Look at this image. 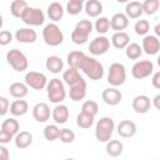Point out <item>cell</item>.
<instances>
[{
    "instance_id": "6da1fadb",
    "label": "cell",
    "mask_w": 160,
    "mask_h": 160,
    "mask_svg": "<svg viewBox=\"0 0 160 160\" xmlns=\"http://www.w3.org/2000/svg\"><path fill=\"white\" fill-rule=\"evenodd\" d=\"M79 70H81L90 80H100L105 72L102 64L98 61L95 58L88 55H85L84 60L81 61Z\"/></svg>"
},
{
    "instance_id": "7a4b0ae2",
    "label": "cell",
    "mask_w": 160,
    "mask_h": 160,
    "mask_svg": "<svg viewBox=\"0 0 160 160\" xmlns=\"http://www.w3.org/2000/svg\"><path fill=\"white\" fill-rule=\"evenodd\" d=\"M115 130L114 119L110 116H102L95 125V138L100 142H106L110 140L112 132Z\"/></svg>"
},
{
    "instance_id": "3957f363",
    "label": "cell",
    "mask_w": 160,
    "mask_h": 160,
    "mask_svg": "<svg viewBox=\"0 0 160 160\" xmlns=\"http://www.w3.org/2000/svg\"><path fill=\"white\" fill-rule=\"evenodd\" d=\"M42 39L44 42L49 46H59L64 41V34L58 24L50 22L45 25L42 30Z\"/></svg>"
},
{
    "instance_id": "277c9868",
    "label": "cell",
    "mask_w": 160,
    "mask_h": 160,
    "mask_svg": "<svg viewBox=\"0 0 160 160\" xmlns=\"http://www.w3.org/2000/svg\"><path fill=\"white\" fill-rule=\"evenodd\" d=\"M46 91H48V98L49 100L52 102V104H60L65 100L66 98V90H65V85L64 82L55 78V79H51L49 82H48V86H46Z\"/></svg>"
},
{
    "instance_id": "5b68a950",
    "label": "cell",
    "mask_w": 160,
    "mask_h": 160,
    "mask_svg": "<svg viewBox=\"0 0 160 160\" xmlns=\"http://www.w3.org/2000/svg\"><path fill=\"white\" fill-rule=\"evenodd\" d=\"M6 60H8V64L15 71H19V72L25 71L29 66V61H28L26 55L22 51H20L19 49H12V50L8 51Z\"/></svg>"
},
{
    "instance_id": "8992f818",
    "label": "cell",
    "mask_w": 160,
    "mask_h": 160,
    "mask_svg": "<svg viewBox=\"0 0 160 160\" xmlns=\"http://www.w3.org/2000/svg\"><path fill=\"white\" fill-rule=\"evenodd\" d=\"M126 80V70L124 64L121 62H112L108 71V82L111 86H120Z\"/></svg>"
},
{
    "instance_id": "52a82bcc",
    "label": "cell",
    "mask_w": 160,
    "mask_h": 160,
    "mask_svg": "<svg viewBox=\"0 0 160 160\" xmlns=\"http://www.w3.org/2000/svg\"><path fill=\"white\" fill-rule=\"evenodd\" d=\"M21 20L26 25H30V26H40L45 21V14L39 8L28 6V9L24 11V14L21 16Z\"/></svg>"
},
{
    "instance_id": "ba28073f",
    "label": "cell",
    "mask_w": 160,
    "mask_h": 160,
    "mask_svg": "<svg viewBox=\"0 0 160 160\" xmlns=\"http://www.w3.org/2000/svg\"><path fill=\"white\" fill-rule=\"evenodd\" d=\"M24 80H25L26 85L34 90H42L44 88L48 86V78L44 72L29 71L25 74Z\"/></svg>"
},
{
    "instance_id": "9c48e42d",
    "label": "cell",
    "mask_w": 160,
    "mask_h": 160,
    "mask_svg": "<svg viewBox=\"0 0 160 160\" xmlns=\"http://www.w3.org/2000/svg\"><path fill=\"white\" fill-rule=\"evenodd\" d=\"M154 71V64L150 60H141L136 61L131 68V75L132 78L141 80L148 76H150Z\"/></svg>"
},
{
    "instance_id": "30bf717a",
    "label": "cell",
    "mask_w": 160,
    "mask_h": 160,
    "mask_svg": "<svg viewBox=\"0 0 160 160\" xmlns=\"http://www.w3.org/2000/svg\"><path fill=\"white\" fill-rule=\"evenodd\" d=\"M109 49H110V40L104 35H100V36H96L95 39H92L89 45V51L94 56L104 55L109 51Z\"/></svg>"
},
{
    "instance_id": "8fae6325",
    "label": "cell",
    "mask_w": 160,
    "mask_h": 160,
    "mask_svg": "<svg viewBox=\"0 0 160 160\" xmlns=\"http://www.w3.org/2000/svg\"><path fill=\"white\" fill-rule=\"evenodd\" d=\"M142 51L148 55H155L160 50V39L156 35H145L142 39Z\"/></svg>"
},
{
    "instance_id": "7c38bea8",
    "label": "cell",
    "mask_w": 160,
    "mask_h": 160,
    "mask_svg": "<svg viewBox=\"0 0 160 160\" xmlns=\"http://www.w3.org/2000/svg\"><path fill=\"white\" fill-rule=\"evenodd\" d=\"M69 96L72 101H80L84 100L86 96V81L84 80V78H81L78 82L72 84L69 86Z\"/></svg>"
},
{
    "instance_id": "4fadbf2b",
    "label": "cell",
    "mask_w": 160,
    "mask_h": 160,
    "mask_svg": "<svg viewBox=\"0 0 160 160\" xmlns=\"http://www.w3.org/2000/svg\"><path fill=\"white\" fill-rule=\"evenodd\" d=\"M151 100L148 95H144V94H140V95H136L134 99H132V110L138 114H146L149 110H150V106H151Z\"/></svg>"
},
{
    "instance_id": "5bb4252c",
    "label": "cell",
    "mask_w": 160,
    "mask_h": 160,
    "mask_svg": "<svg viewBox=\"0 0 160 160\" xmlns=\"http://www.w3.org/2000/svg\"><path fill=\"white\" fill-rule=\"evenodd\" d=\"M101 96H102L104 102L108 104V105H110V106H115V105L120 104V101H121V99H122L121 91L118 90L115 86L105 89V90L102 91Z\"/></svg>"
},
{
    "instance_id": "9a60e30c",
    "label": "cell",
    "mask_w": 160,
    "mask_h": 160,
    "mask_svg": "<svg viewBox=\"0 0 160 160\" xmlns=\"http://www.w3.org/2000/svg\"><path fill=\"white\" fill-rule=\"evenodd\" d=\"M15 39L22 44H34L38 39V34L31 28H21L16 30Z\"/></svg>"
},
{
    "instance_id": "2e32d148",
    "label": "cell",
    "mask_w": 160,
    "mask_h": 160,
    "mask_svg": "<svg viewBox=\"0 0 160 160\" xmlns=\"http://www.w3.org/2000/svg\"><path fill=\"white\" fill-rule=\"evenodd\" d=\"M70 112H69V108L64 104H56V106L52 109L51 111V118L52 120L59 125V124H65L69 120Z\"/></svg>"
},
{
    "instance_id": "e0dca14e",
    "label": "cell",
    "mask_w": 160,
    "mask_h": 160,
    "mask_svg": "<svg viewBox=\"0 0 160 160\" xmlns=\"http://www.w3.org/2000/svg\"><path fill=\"white\" fill-rule=\"evenodd\" d=\"M32 116L38 122H45L50 119V108L46 102H38L32 108Z\"/></svg>"
},
{
    "instance_id": "ac0fdd59",
    "label": "cell",
    "mask_w": 160,
    "mask_h": 160,
    "mask_svg": "<svg viewBox=\"0 0 160 160\" xmlns=\"http://www.w3.org/2000/svg\"><path fill=\"white\" fill-rule=\"evenodd\" d=\"M116 131L118 134L121 136V138H132L135 134H136V125L134 121L131 120H121L119 124H118V128H116Z\"/></svg>"
},
{
    "instance_id": "d6986e66",
    "label": "cell",
    "mask_w": 160,
    "mask_h": 160,
    "mask_svg": "<svg viewBox=\"0 0 160 160\" xmlns=\"http://www.w3.org/2000/svg\"><path fill=\"white\" fill-rule=\"evenodd\" d=\"M129 26V18L124 12H116L110 19V28L114 31H124Z\"/></svg>"
},
{
    "instance_id": "ffe728a7",
    "label": "cell",
    "mask_w": 160,
    "mask_h": 160,
    "mask_svg": "<svg viewBox=\"0 0 160 160\" xmlns=\"http://www.w3.org/2000/svg\"><path fill=\"white\" fill-rule=\"evenodd\" d=\"M111 44L115 49H125L130 44V35L125 31H115L111 36Z\"/></svg>"
},
{
    "instance_id": "44dd1931",
    "label": "cell",
    "mask_w": 160,
    "mask_h": 160,
    "mask_svg": "<svg viewBox=\"0 0 160 160\" xmlns=\"http://www.w3.org/2000/svg\"><path fill=\"white\" fill-rule=\"evenodd\" d=\"M102 4L100 0H86L84 4V10L90 18H99L102 12Z\"/></svg>"
},
{
    "instance_id": "7402d4cb",
    "label": "cell",
    "mask_w": 160,
    "mask_h": 160,
    "mask_svg": "<svg viewBox=\"0 0 160 160\" xmlns=\"http://www.w3.org/2000/svg\"><path fill=\"white\" fill-rule=\"evenodd\" d=\"M14 144L20 150L29 148L32 144V134L30 131H19L14 138Z\"/></svg>"
},
{
    "instance_id": "603a6c76",
    "label": "cell",
    "mask_w": 160,
    "mask_h": 160,
    "mask_svg": "<svg viewBox=\"0 0 160 160\" xmlns=\"http://www.w3.org/2000/svg\"><path fill=\"white\" fill-rule=\"evenodd\" d=\"M125 14L129 19H139L144 14L142 4L139 1H129L125 6Z\"/></svg>"
},
{
    "instance_id": "cb8c5ba5",
    "label": "cell",
    "mask_w": 160,
    "mask_h": 160,
    "mask_svg": "<svg viewBox=\"0 0 160 160\" xmlns=\"http://www.w3.org/2000/svg\"><path fill=\"white\" fill-rule=\"evenodd\" d=\"M9 92L12 98L15 99H22L28 95L29 92V86L26 85V82H20V81H16V82H12L9 88Z\"/></svg>"
},
{
    "instance_id": "d4e9b609",
    "label": "cell",
    "mask_w": 160,
    "mask_h": 160,
    "mask_svg": "<svg viewBox=\"0 0 160 160\" xmlns=\"http://www.w3.org/2000/svg\"><path fill=\"white\" fill-rule=\"evenodd\" d=\"M64 12H65V10H64L62 5L60 2H58V1H54L48 6V16L54 22L60 21L62 19V16H64Z\"/></svg>"
},
{
    "instance_id": "484cf974",
    "label": "cell",
    "mask_w": 160,
    "mask_h": 160,
    "mask_svg": "<svg viewBox=\"0 0 160 160\" xmlns=\"http://www.w3.org/2000/svg\"><path fill=\"white\" fill-rule=\"evenodd\" d=\"M46 69L52 74H59L64 69V61L58 55H50L45 61Z\"/></svg>"
},
{
    "instance_id": "4316f807",
    "label": "cell",
    "mask_w": 160,
    "mask_h": 160,
    "mask_svg": "<svg viewBox=\"0 0 160 160\" xmlns=\"http://www.w3.org/2000/svg\"><path fill=\"white\" fill-rule=\"evenodd\" d=\"M28 110H29V104L26 100L18 99L10 104V112L14 116H22L28 112Z\"/></svg>"
},
{
    "instance_id": "83f0119b",
    "label": "cell",
    "mask_w": 160,
    "mask_h": 160,
    "mask_svg": "<svg viewBox=\"0 0 160 160\" xmlns=\"http://www.w3.org/2000/svg\"><path fill=\"white\" fill-rule=\"evenodd\" d=\"M105 150H106V154L109 156L116 158V156H120L122 154L124 145L120 140H109V141H106Z\"/></svg>"
},
{
    "instance_id": "f1b7e54d",
    "label": "cell",
    "mask_w": 160,
    "mask_h": 160,
    "mask_svg": "<svg viewBox=\"0 0 160 160\" xmlns=\"http://www.w3.org/2000/svg\"><path fill=\"white\" fill-rule=\"evenodd\" d=\"M81 78H82V76L80 75L79 69H76V68H71V66H69V69L65 70L64 74H62V80H64V82H65L68 86H70V85L78 82Z\"/></svg>"
},
{
    "instance_id": "f546056e",
    "label": "cell",
    "mask_w": 160,
    "mask_h": 160,
    "mask_svg": "<svg viewBox=\"0 0 160 160\" xmlns=\"http://www.w3.org/2000/svg\"><path fill=\"white\" fill-rule=\"evenodd\" d=\"M19 129H20V124L15 118H8L1 122V130L9 132L14 138L19 132Z\"/></svg>"
},
{
    "instance_id": "4dcf8cb0",
    "label": "cell",
    "mask_w": 160,
    "mask_h": 160,
    "mask_svg": "<svg viewBox=\"0 0 160 160\" xmlns=\"http://www.w3.org/2000/svg\"><path fill=\"white\" fill-rule=\"evenodd\" d=\"M94 119H95L94 115L80 111L76 116V125L81 129H90L94 125Z\"/></svg>"
},
{
    "instance_id": "1f68e13d",
    "label": "cell",
    "mask_w": 160,
    "mask_h": 160,
    "mask_svg": "<svg viewBox=\"0 0 160 160\" xmlns=\"http://www.w3.org/2000/svg\"><path fill=\"white\" fill-rule=\"evenodd\" d=\"M28 2L25 0H14L11 4H10V12L14 18H18V19H21L24 11L28 9Z\"/></svg>"
},
{
    "instance_id": "d6a6232c",
    "label": "cell",
    "mask_w": 160,
    "mask_h": 160,
    "mask_svg": "<svg viewBox=\"0 0 160 160\" xmlns=\"http://www.w3.org/2000/svg\"><path fill=\"white\" fill-rule=\"evenodd\" d=\"M84 58H85V54H84L82 51H80V50L70 51V52L68 54V64H69V66H71V68L79 69L81 61L84 60Z\"/></svg>"
},
{
    "instance_id": "836d02e7",
    "label": "cell",
    "mask_w": 160,
    "mask_h": 160,
    "mask_svg": "<svg viewBox=\"0 0 160 160\" xmlns=\"http://www.w3.org/2000/svg\"><path fill=\"white\" fill-rule=\"evenodd\" d=\"M60 128L58 126V124H50V125H46L45 129H44V138L48 140V141H55L56 139H59L60 136Z\"/></svg>"
},
{
    "instance_id": "e575fe53",
    "label": "cell",
    "mask_w": 160,
    "mask_h": 160,
    "mask_svg": "<svg viewBox=\"0 0 160 160\" xmlns=\"http://www.w3.org/2000/svg\"><path fill=\"white\" fill-rule=\"evenodd\" d=\"M142 54V48L136 42H130L125 48V55L130 60H138Z\"/></svg>"
},
{
    "instance_id": "d590c367",
    "label": "cell",
    "mask_w": 160,
    "mask_h": 160,
    "mask_svg": "<svg viewBox=\"0 0 160 160\" xmlns=\"http://www.w3.org/2000/svg\"><path fill=\"white\" fill-rule=\"evenodd\" d=\"M95 30L100 34V35H104L106 34L111 28H110V20L106 18V16H99L98 20L95 21V25H94Z\"/></svg>"
},
{
    "instance_id": "8d00e7d4",
    "label": "cell",
    "mask_w": 160,
    "mask_h": 160,
    "mask_svg": "<svg viewBox=\"0 0 160 160\" xmlns=\"http://www.w3.org/2000/svg\"><path fill=\"white\" fill-rule=\"evenodd\" d=\"M144 12L148 15H154L160 9V0H144L142 2Z\"/></svg>"
},
{
    "instance_id": "74e56055",
    "label": "cell",
    "mask_w": 160,
    "mask_h": 160,
    "mask_svg": "<svg viewBox=\"0 0 160 160\" xmlns=\"http://www.w3.org/2000/svg\"><path fill=\"white\" fill-rule=\"evenodd\" d=\"M74 29L89 36V35L91 34L92 29H94V25H92V22H91L90 20H85V19H84V20H80V21H78Z\"/></svg>"
},
{
    "instance_id": "f35d334b",
    "label": "cell",
    "mask_w": 160,
    "mask_h": 160,
    "mask_svg": "<svg viewBox=\"0 0 160 160\" xmlns=\"http://www.w3.org/2000/svg\"><path fill=\"white\" fill-rule=\"evenodd\" d=\"M134 30H135L136 35L145 36V35H148V32L150 30V24L148 20H138L134 25Z\"/></svg>"
},
{
    "instance_id": "ab89813d",
    "label": "cell",
    "mask_w": 160,
    "mask_h": 160,
    "mask_svg": "<svg viewBox=\"0 0 160 160\" xmlns=\"http://www.w3.org/2000/svg\"><path fill=\"white\" fill-rule=\"evenodd\" d=\"M81 111L96 116V114L99 112V105H98V102L94 101V100H86V101L82 104V106H81Z\"/></svg>"
},
{
    "instance_id": "60d3db41",
    "label": "cell",
    "mask_w": 160,
    "mask_h": 160,
    "mask_svg": "<svg viewBox=\"0 0 160 160\" xmlns=\"http://www.w3.org/2000/svg\"><path fill=\"white\" fill-rule=\"evenodd\" d=\"M82 10H84V4H80V2H76L72 0H69L66 4V11L70 15H79Z\"/></svg>"
},
{
    "instance_id": "b9f144b4",
    "label": "cell",
    "mask_w": 160,
    "mask_h": 160,
    "mask_svg": "<svg viewBox=\"0 0 160 160\" xmlns=\"http://www.w3.org/2000/svg\"><path fill=\"white\" fill-rule=\"evenodd\" d=\"M60 141L64 142V144H71L74 140H75V132L68 128L65 129H61L60 130V136H59Z\"/></svg>"
},
{
    "instance_id": "7bdbcfd3",
    "label": "cell",
    "mask_w": 160,
    "mask_h": 160,
    "mask_svg": "<svg viewBox=\"0 0 160 160\" xmlns=\"http://www.w3.org/2000/svg\"><path fill=\"white\" fill-rule=\"evenodd\" d=\"M88 39H89V36L88 35H85V34H82V32H80V31H78V30H72V32H71V41L74 42V44H76V45H82V44H85L86 41H88Z\"/></svg>"
},
{
    "instance_id": "ee69618b",
    "label": "cell",
    "mask_w": 160,
    "mask_h": 160,
    "mask_svg": "<svg viewBox=\"0 0 160 160\" xmlns=\"http://www.w3.org/2000/svg\"><path fill=\"white\" fill-rule=\"evenodd\" d=\"M12 41V34L8 30H2L0 32V45L1 46H5L8 44H10Z\"/></svg>"
},
{
    "instance_id": "f6af8a7d",
    "label": "cell",
    "mask_w": 160,
    "mask_h": 160,
    "mask_svg": "<svg viewBox=\"0 0 160 160\" xmlns=\"http://www.w3.org/2000/svg\"><path fill=\"white\" fill-rule=\"evenodd\" d=\"M8 111H10V102L5 96H0V115L4 116Z\"/></svg>"
},
{
    "instance_id": "bcb514c9",
    "label": "cell",
    "mask_w": 160,
    "mask_h": 160,
    "mask_svg": "<svg viewBox=\"0 0 160 160\" xmlns=\"http://www.w3.org/2000/svg\"><path fill=\"white\" fill-rule=\"evenodd\" d=\"M12 139H14L12 135H10V134L6 132V131L0 130V144H8V142H10Z\"/></svg>"
},
{
    "instance_id": "7dc6e473",
    "label": "cell",
    "mask_w": 160,
    "mask_h": 160,
    "mask_svg": "<svg viewBox=\"0 0 160 160\" xmlns=\"http://www.w3.org/2000/svg\"><path fill=\"white\" fill-rule=\"evenodd\" d=\"M10 151L5 146V144H0V160H9Z\"/></svg>"
},
{
    "instance_id": "c3c4849f",
    "label": "cell",
    "mask_w": 160,
    "mask_h": 160,
    "mask_svg": "<svg viewBox=\"0 0 160 160\" xmlns=\"http://www.w3.org/2000/svg\"><path fill=\"white\" fill-rule=\"evenodd\" d=\"M151 84H152V86H154V88L160 89V71H156V72L152 75Z\"/></svg>"
},
{
    "instance_id": "681fc988",
    "label": "cell",
    "mask_w": 160,
    "mask_h": 160,
    "mask_svg": "<svg viewBox=\"0 0 160 160\" xmlns=\"http://www.w3.org/2000/svg\"><path fill=\"white\" fill-rule=\"evenodd\" d=\"M151 102H152V105H154V108H155V109H158V110H160V94H158V95H155Z\"/></svg>"
},
{
    "instance_id": "f907efd6",
    "label": "cell",
    "mask_w": 160,
    "mask_h": 160,
    "mask_svg": "<svg viewBox=\"0 0 160 160\" xmlns=\"http://www.w3.org/2000/svg\"><path fill=\"white\" fill-rule=\"evenodd\" d=\"M154 31H155V35H156L158 38H160V22H158V24L155 25Z\"/></svg>"
},
{
    "instance_id": "816d5d0a",
    "label": "cell",
    "mask_w": 160,
    "mask_h": 160,
    "mask_svg": "<svg viewBox=\"0 0 160 160\" xmlns=\"http://www.w3.org/2000/svg\"><path fill=\"white\" fill-rule=\"evenodd\" d=\"M116 1H118L119 4H128L130 0H116Z\"/></svg>"
},
{
    "instance_id": "f5cc1de1",
    "label": "cell",
    "mask_w": 160,
    "mask_h": 160,
    "mask_svg": "<svg viewBox=\"0 0 160 160\" xmlns=\"http://www.w3.org/2000/svg\"><path fill=\"white\" fill-rule=\"evenodd\" d=\"M72 1H76V2H80V4H85L86 0H72Z\"/></svg>"
},
{
    "instance_id": "db71d44e",
    "label": "cell",
    "mask_w": 160,
    "mask_h": 160,
    "mask_svg": "<svg viewBox=\"0 0 160 160\" xmlns=\"http://www.w3.org/2000/svg\"><path fill=\"white\" fill-rule=\"evenodd\" d=\"M158 65H159V68H160V55H159V58H158Z\"/></svg>"
}]
</instances>
